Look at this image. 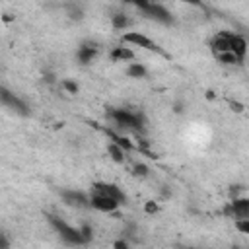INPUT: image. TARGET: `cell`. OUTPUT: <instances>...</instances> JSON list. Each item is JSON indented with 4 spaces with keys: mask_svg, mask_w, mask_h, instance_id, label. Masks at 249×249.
Returning a JSON list of instances; mask_svg holds the SVG:
<instances>
[{
    "mask_svg": "<svg viewBox=\"0 0 249 249\" xmlns=\"http://www.w3.org/2000/svg\"><path fill=\"white\" fill-rule=\"evenodd\" d=\"M216 58L224 64H239L247 53V43L243 37L233 33H218L210 41Z\"/></svg>",
    "mask_w": 249,
    "mask_h": 249,
    "instance_id": "1",
    "label": "cell"
},
{
    "mask_svg": "<svg viewBox=\"0 0 249 249\" xmlns=\"http://www.w3.org/2000/svg\"><path fill=\"white\" fill-rule=\"evenodd\" d=\"M107 117L119 128H130V130H142L144 128V117L140 113L130 111V109H109Z\"/></svg>",
    "mask_w": 249,
    "mask_h": 249,
    "instance_id": "2",
    "label": "cell"
},
{
    "mask_svg": "<svg viewBox=\"0 0 249 249\" xmlns=\"http://www.w3.org/2000/svg\"><path fill=\"white\" fill-rule=\"evenodd\" d=\"M49 222L58 231V235L62 237V241H66L70 245H84V243H88L80 228H72L70 224H66L64 220H60L58 216H49Z\"/></svg>",
    "mask_w": 249,
    "mask_h": 249,
    "instance_id": "3",
    "label": "cell"
},
{
    "mask_svg": "<svg viewBox=\"0 0 249 249\" xmlns=\"http://www.w3.org/2000/svg\"><path fill=\"white\" fill-rule=\"evenodd\" d=\"M136 8H138V10L144 14V18H148V19L160 21V23H163V25L173 23L171 14H169L161 4H154V2H136Z\"/></svg>",
    "mask_w": 249,
    "mask_h": 249,
    "instance_id": "4",
    "label": "cell"
},
{
    "mask_svg": "<svg viewBox=\"0 0 249 249\" xmlns=\"http://www.w3.org/2000/svg\"><path fill=\"white\" fill-rule=\"evenodd\" d=\"M123 43H130V45H136V47H142V49H146V51H152V53H158V54H163V56H165L163 49H161L158 43H154L152 39H148L146 35H142V33H138V31H128V33H124V35H123Z\"/></svg>",
    "mask_w": 249,
    "mask_h": 249,
    "instance_id": "5",
    "label": "cell"
},
{
    "mask_svg": "<svg viewBox=\"0 0 249 249\" xmlns=\"http://www.w3.org/2000/svg\"><path fill=\"white\" fill-rule=\"evenodd\" d=\"M0 99H2V105L4 107H8V109H12L14 113H18V115H29V107H27V103L25 101H21L16 93H12V91H8L6 88H2L0 89Z\"/></svg>",
    "mask_w": 249,
    "mask_h": 249,
    "instance_id": "6",
    "label": "cell"
},
{
    "mask_svg": "<svg viewBox=\"0 0 249 249\" xmlns=\"http://www.w3.org/2000/svg\"><path fill=\"white\" fill-rule=\"evenodd\" d=\"M224 214L235 220H249V198H233L224 208Z\"/></svg>",
    "mask_w": 249,
    "mask_h": 249,
    "instance_id": "7",
    "label": "cell"
},
{
    "mask_svg": "<svg viewBox=\"0 0 249 249\" xmlns=\"http://www.w3.org/2000/svg\"><path fill=\"white\" fill-rule=\"evenodd\" d=\"M93 193H97V195H103V196H109V198H115L117 202H126V196H124V193L117 187V185H113V183H93Z\"/></svg>",
    "mask_w": 249,
    "mask_h": 249,
    "instance_id": "8",
    "label": "cell"
},
{
    "mask_svg": "<svg viewBox=\"0 0 249 249\" xmlns=\"http://www.w3.org/2000/svg\"><path fill=\"white\" fill-rule=\"evenodd\" d=\"M89 204H91L95 210H99V212H115V210L119 208L121 202H117L115 198H109V196L91 193V196H89Z\"/></svg>",
    "mask_w": 249,
    "mask_h": 249,
    "instance_id": "9",
    "label": "cell"
},
{
    "mask_svg": "<svg viewBox=\"0 0 249 249\" xmlns=\"http://www.w3.org/2000/svg\"><path fill=\"white\" fill-rule=\"evenodd\" d=\"M62 198H64V202L68 206H74V208H88V206H91L89 198L84 193H80V191H62Z\"/></svg>",
    "mask_w": 249,
    "mask_h": 249,
    "instance_id": "10",
    "label": "cell"
},
{
    "mask_svg": "<svg viewBox=\"0 0 249 249\" xmlns=\"http://www.w3.org/2000/svg\"><path fill=\"white\" fill-rule=\"evenodd\" d=\"M95 54H97V47H95V45L86 43V45H82V47L78 49V60H80L82 64H88L89 60H93Z\"/></svg>",
    "mask_w": 249,
    "mask_h": 249,
    "instance_id": "11",
    "label": "cell"
},
{
    "mask_svg": "<svg viewBox=\"0 0 249 249\" xmlns=\"http://www.w3.org/2000/svg\"><path fill=\"white\" fill-rule=\"evenodd\" d=\"M134 54H132V51L128 49V47H115L113 51H111V58L113 60H130Z\"/></svg>",
    "mask_w": 249,
    "mask_h": 249,
    "instance_id": "12",
    "label": "cell"
},
{
    "mask_svg": "<svg viewBox=\"0 0 249 249\" xmlns=\"http://www.w3.org/2000/svg\"><path fill=\"white\" fill-rule=\"evenodd\" d=\"M111 23H113L115 29H124V27L130 25V19H128L124 14H115V16L111 18Z\"/></svg>",
    "mask_w": 249,
    "mask_h": 249,
    "instance_id": "13",
    "label": "cell"
},
{
    "mask_svg": "<svg viewBox=\"0 0 249 249\" xmlns=\"http://www.w3.org/2000/svg\"><path fill=\"white\" fill-rule=\"evenodd\" d=\"M109 154H111V158L115 160V161H119V163H123L124 161V150L121 148V146H117V144H109Z\"/></svg>",
    "mask_w": 249,
    "mask_h": 249,
    "instance_id": "14",
    "label": "cell"
},
{
    "mask_svg": "<svg viewBox=\"0 0 249 249\" xmlns=\"http://www.w3.org/2000/svg\"><path fill=\"white\" fill-rule=\"evenodd\" d=\"M126 74H128L130 78H144V76H146V68H144L142 64H130V66L126 68Z\"/></svg>",
    "mask_w": 249,
    "mask_h": 249,
    "instance_id": "15",
    "label": "cell"
},
{
    "mask_svg": "<svg viewBox=\"0 0 249 249\" xmlns=\"http://www.w3.org/2000/svg\"><path fill=\"white\" fill-rule=\"evenodd\" d=\"M235 228H237V231L249 235V220H235Z\"/></svg>",
    "mask_w": 249,
    "mask_h": 249,
    "instance_id": "16",
    "label": "cell"
},
{
    "mask_svg": "<svg viewBox=\"0 0 249 249\" xmlns=\"http://www.w3.org/2000/svg\"><path fill=\"white\" fill-rule=\"evenodd\" d=\"M62 88H64L66 91H70V93H78V84H74V82H70V80H64V82H62Z\"/></svg>",
    "mask_w": 249,
    "mask_h": 249,
    "instance_id": "17",
    "label": "cell"
},
{
    "mask_svg": "<svg viewBox=\"0 0 249 249\" xmlns=\"http://www.w3.org/2000/svg\"><path fill=\"white\" fill-rule=\"evenodd\" d=\"M134 175H142V177L148 175V167H146L144 163H136V165H134Z\"/></svg>",
    "mask_w": 249,
    "mask_h": 249,
    "instance_id": "18",
    "label": "cell"
},
{
    "mask_svg": "<svg viewBox=\"0 0 249 249\" xmlns=\"http://www.w3.org/2000/svg\"><path fill=\"white\" fill-rule=\"evenodd\" d=\"M113 249H130V247H128V243L124 239H119V241L113 243Z\"/></svg>",
    "mask_w": 249,
    "mask_h": 249,
    "instance_id": "19",
    "label": "cell"
},
{
    "mask_svg": "<svg viewBox=\"0 0 249 249\" xmlns=\"http://www.w3.org/2000/svg\"><path fill=\"white\" fill-rule=\"evenodd\" d=\"M80 230H82L86 241H89V239H91V228H89V226H84V228H80Z\"/></svg>",
    "mask_w": 249,
    "mask_h": 249,
    "instance_id": "20",
    "label": "cell"
},
{
    "mask_svg": "<svg viewBox=\"0 0 249 249\" xmlns=\"http://www.w3.org/2000/svg\"><path fill=\"white\" fill-rule=\"evenodd\" d=\"M146 212H150V214H152V212H158L156 202H148V204H146Z\"/></svg>",
    "mask_w": 249,
    "mask_h": 249,
    "instance_id": "21",
    "label": "cell"
},
{
    "mask_svg": "<svg viewBox=\"0 0 249 249\" xmlns=\"http://www.w3.org/2000/svg\"><path fill=\"white\" fill-rule=\"evenodd\" d=\"M10 245H8V239H6V235H2V249H8Z\"/></svg>",
    "mask_w": 249,
    "mask_h": 249,
    "instance_id": "22",
    "label": "cell"
},
{
    "mask_svg": "<svg viewBox=\"0 0 249 249\" xmlns=\"http://www.w3.org/2000/svg\"><path fill=\"white\" fill-rule=\"evenodd\" d=\"M187 249H196V247H187Z\"/></svg>",
    "mask_w": 249,
    "mask_h": 249,
    "instance_id": "23",
    "label": "cell"
}]
</instances>
